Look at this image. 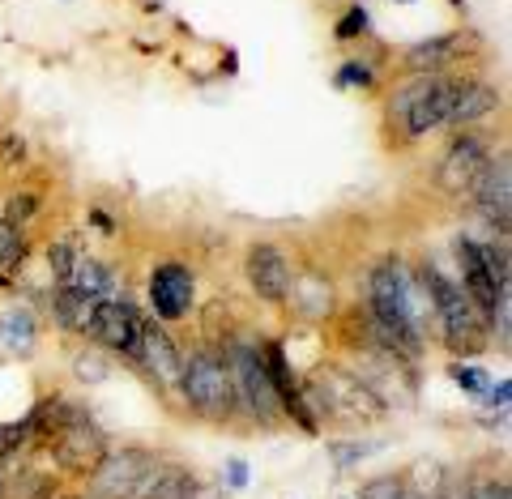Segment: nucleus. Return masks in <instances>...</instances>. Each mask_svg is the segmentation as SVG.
Instances as JSON below:
<instances>
[{"label":"nucleus","mask_w":512,"mask_h":499,"mask_svg":"<svg viewBox=\"0 0 512 499\" xmlns=\"http://www.w3.org/2000/svg\"><path fill=\"white\" fill-rule=\"evenodd\" d=\"M56 499H94V495H56Z\"/></svg>","instance_id":"f704fd0d"},{"label":"nucleus","mask_w":512,"mask_h":499,"mask_svg":"<svg viewBox=\"0 0 512 499\" xmlns=\"http://www.w3.org/2000/svg\"><path fill=\"white\" fill-rule=\"evenodd\" d=\"M423 286L431 295V308H436L440 325H444V342L453 350H461V354H470V350L483 346V320H478V312H474V303L466 299V291L448 282L436 265L423 269Z\"/></svg>","instance_id":"f257e3e1"},{"label":"nucleus","mask_w":512,"mask_h":499,"mask_svg":"<svg viewBox=\"0 0 512 499\" xmlns=\"http://www.w3.org/2000/svg\"><path fill=\"white\" fill-rule=\"evenodd\" d=\"M508 389H512V384L504 380L500 389H487V397H483V401H487V406H508Z\"/></svg>","instance_id":"2f4dec72"},{"label":"nucleus","mask_w":512,"mask_h":499,"mask_svg":"<svg viewBox=\"0 0 512 499\" xmlns=\"http://www.w3.org/2000/svg\"><path fill=\"white\" fill-rule=\"evenodd\" d=\"M137 359L150 367V372L163 380V384H180V372H184V354L175 350L171 337L158 329V325H146L141 329V346H137Z\"/></svg>","instance_id":"ddd939ff"},{"label":"nucleus","mask_w":512,"mask_h":499,"mask_svg":"<svg viewBox=\"0 0 512 499\" xmlns=\"http://www.w3.org/2000/svg\"><path fill=\"white\" fill-rule=\"evenodd\" d=\"M470 499H508V482L504 478L500 482H483V487H474Z\"/></svg>","instance_id":"c85d7f7f"},{"label":"nucleus","mask_w":512,"mask_h":499,"mask_svg":"<svg viewBox=\"0 0 512 499\" xmlns=\"http://www.w3.org/2000/svg\"><path fill=\"white\" fill-rule=\"evenodd\" d=\"M0 154H5V163H22V154H26V141L22 137H5V146H0Z\"/></svg>","instance_id":"c756f323"},{"label":"nucleus","mask_w":512,"mask_h":499,"mask_svg":"<svg viewBox=\"0 0 512 499\" xmlns=\"http://www.w3.org/2000/svg\"><path fill=\"white\" fill-rule=\"evenodd\" d=\"M248 282H252V291L261 295L265 303H282L286 295H291V261L282 256V248L274 244H252L248 248Z\"/></svg>","instance_id":"9d476101"},{"label":"nucleus","mask_w":512,"mask_h":499,"mask_svg":"<svg viewBox=\"0 0 512 499\" xmlns=\"http://www.w3.org/2000/svg\"><path fill=\"white\" fill-rule=\"evenodd\" d=\"M453 380L461 384V389H470V393H483V389H487V376L478 372V367H461V363H457V367H453Z\"/></svg>","instance_id":"bb28decb"},{"label":"nucleus","mask_w":512,"mask_h":499,"mask_svg":"<svg viewBox=\"0 0 512 499\" xmlns=\"http://www.w3.org/2000/svg\"><path fill=\"white\" fill-rule=\"evenodd\" d=\"M342 82H359V86H372V73L359 69V64H350V69L342 73Z\"/></svg>","instance_id":"7c9ffc66"},{"label":"nucleus","mask_w":512,"mask_h":499,"mask_svg":"<svg viewBox=\"0 0 512 499\" xmlns=\"http://www.w3.org/2000/svg\"><path fill=\"white\" fill-rule=\"evenodd\" d=\"M363 30H367V13L363 9H350L346 18H342V26H338V35L350 39V35H363Z\"/></svg>","instance_id":"cd10ccee"},{"label":"nucleus","mask_w":512,"mask_h":499,"mask_svg":"<svg viewBox=\"0 0 512 499\" xmlns=\"http://www.w3.org/2000/svg\"><path fill=\"white\" fill-rule=\"evenodd\" d=\"M180 389L188 410H197L201 418H231L235 410V380L227 359L218 354H192L180 372Z\"/></svg>","instance_id":"f03ea898"},{"label":"nucleus","mask_w":512,"mask_h":499,"mask_svg":"<svg viewBox=\"0 0 512 499\" xmlns=\"http://www.w3.org/2000/svg\"><path fill=\"white\" fill-rule=\"evenodd\" d=\"M231 380H235V401H244L248 410H256L269 423L278 414V393L269 384V372H265V359L256 346H235L231 350Z\"/></svg>","instance_id":"20e7f679"},{"label":"nucleus","mask_w":512,"mask_h":499,"mask_svg":"<svg viewBox=\"0 0 512 499\" xmlns=\"http://www.w3.org/2000/svg\"><path fill=\"white\" fill-rule=\"evenodd\" d=\"M47 265H52V278L60 282V286H69L73 282V269H77V252H73V244H52L47 248Z\"/></svg>","instance_id":"4be33fe9"},{"label":"nucleus","mask_w":512,"mask_h":499,"mask_svg":"<svg viewBox=\"0 0 512 499\" xmlns=\"http://www.w3.org/2000/svg\"><path fill=\"white\" fill-rule=\"evenodd\" d=\"M69 286H73V291H82L86 299H94V303H107V299H116L120 278L103 261H94V256H77V269H73Z\"/></svg>","instance_id":"2eb2a0df"},{"label":"nucleus","mask_w":512,"mask_h":499,"mask_svg":"<svg viewBox=\"0 0 512 499\" xmlns=\"http://www.w3.org/2000/svg\"><path fill=\"white\" fill-rule=\"evenodd\" d=\"M316 406L325 414H338L346 423H359V418H372L380 414V401L372 389H363L359 380H350L342 372H320L316 376Z\"/></svg>","instance_id":"39448f33"},{"label":"nucleus","mask_w":512,"mask_h":499,"mask_svg":"<svg viewBox=\"0 0 512 499\" xmlns=\"http://www.w3.org/2000/svg\"><path fill=\"white\" fill-rule=\"evenodd\" d=\"M73 372L82 376L86 384H99V380H107V372H111V367H107V363L99 359V354L82 350V354H77V359H73Z\"/></svg>","instance_id":"393cba45"},{"label":"nucleus","mask_w":512,"mask_h":499,"mask_svg":"<svg viewBox=\"0 0 512 499\" xmlns=\"http://www.w3.org/2000/svg\"><path fill=\"white\" fill-rule=\"evenodd\" d=\"M158 470V461L141 448H128V453H107L103 465L94 470V499H141L150 487V478Z\"/></svg>","instance_id":"7ed1b4c3"},{"label":"nucleus","mask_w":512,"mask_h":499,"mask_svg":"<svg viewBox=\"0 0 512 499\" xmlns=\"http://www.w3.org/2000/svg\"><path fill=\"white\" fill-rule=\"evenodd\" d=\"M35 316H30L26 308H13L5 320H0V337H5V346L9 350H30V346H35Z\"/></svg>","instance_id":"aec40b11"},{"label":"nucleus","mask_w":512,"mask_h":499,"mask_svg":"<svg viewBox=\"0 0 512 499\" xmlns=\"http://www.w3.org/2000/svg\"><path fill=\"white\" fill-rule=\"evenodd\" d=\"M150 299L154 312L163 320H180L192 308V273L184 265H158L150 278Z\"/></svg>","instance_id":"f8f14e48"},{"label":"nucleus","mask_w":512,"mask_h":499,"mask_svg":"<svg viewBox=\"0 0 512 499\" xmlns=\"http://www.w3.org/2000/svg\"><path fill=\"white\" fill-rule=\"evenodd\" d=\"M141 329H146V320L137 316L133 303L124 299H107V303H94V316H90V337L94 342H103L107 350H120V354H137L141 346Z\"/></svg>","instance_id":"423d86ee"},{"label":"nucleus","mask_w":512,"mask_h":499,"mask_svg":"<svg viewBox=\"0 0 512 499\" xmlns=\"http://www.w3.org/2000/svg\"><path fill=\"white\" fill-rule=\"evenodd\" d=\"M52 312H56V320L69 333H86L90 329V316H94V299H86L82 291H73V286H60Z\"/></svg>","instance_id":"6ab92c4d"},{"label":"nucleus","mask_w":512,"mask_h":499,"mask_svg":"<svg viewBox=\"0 0 512 499\" xmlns=\"http://www.w3.org/2000/svg\"><path fill=\"white\" fill-rule=\"evenodd\" d=\"M56 482L52 474H39V470H26L18 478H9V487H5V499H56Z\"/></svg>","instance_id":"412c9836"},{"label":"nucleus","mask_w":512,"mask_h":499,"mask_svg":"<svg viewBox=\"0 0 512 499\" xmlns=\"http://www.w3.org/2000/svg\"><path fill=\"white\" fill-rule=\"evenodd\" d=\"M453 99H457V82H444V77H440V82L406 111L410 137H423V133H431V128L448 124V116H453Z\"/></svg>","instance_id":"4468645a"},{"label":"nucleus","mask_w":512,"mask_h":499,"mask_svg":"<svg viewBox=\"0 0 512 499\" xmlns=\"http://www.w3.org/2000/svg\"><path fill=\"white\" fill-rule=\"evenodd\" d=\"M487 146L478 137H457L453 146H448L444 163H440V188L448 192V197H466V192H474L478 175H483L487 167Z\"/></svg>","instance_id":"1a4fd4ad"},{"label":"nucleus","mask_w":512,"mask_h":499,"mask_svg":"<svg viewBox=\"0 0 512 499\" xmlns=\"http://www.w3.org/2000/svg\"><path fill=\"white\" fill-rule=\"evenodd\" d=\"M5 487H9V474H5V465H0V499H5Z\"/></svg>","instance_id":"72a5a7b5"},{"label":"nucleus","mask_w":512,"mask_h":499,"mask_svg":"<svg viewBox=\"0 0 512 499\" xmlns=\"http://www.w3.org/2000/svg\"><path fill=\"white\" fill-rule=\"evenodd\" d=\"M141 499H201V482L192 470H180V465H158Z\"/></svg>","instance_id":"a211bd4d"},{"label":"nucleus","mask_w":512,"mask_h":499,"mask_svg":"<svg viewBox=\"0 0 512 499\" xmlns=\"http://www.w3.org/2000/svg\"><path fill=\"white\" fill-rule=\"evenodd\" d=\"M495 107H500V94H495L487 82H457V99H453L448 124H474V120L491 116Z\"/></svg>","instance_id":"dca6fc26"},{"label":"nucleus","mask_w":512,"mask_h":499,"mask_svg":"<svg viewBox=\"0 0 512 499\" xmlns=\"http://www.w3.org/2000/svg\"><path fill=\"white\" fill-rule=\"evenodd\" d=\"M35 197H13L9 205H5V227H13V231H22L26 227V218L35 214Z\"/></svg>","instance_id":"a878e982"},{"label":"nucleus","mask_w":512,"mask_h":499,"mask_svg":"<svg viewBox=\"0 0 512 499\" xmlns=\"http://www.w3.org/2000/svg\"><path fill=\"white\" fill-rule=\"evenodd\" d=\"M359 499H406V482H402V478H393V474L372 478V482H363Z\"/></svg>","instance_id":"5701e85b"},{"label":"nucleus","mask_w":512,"mask_h":499,"mask_svg":"<svg viewBox=\"0 0 512 499\" xmlns=\"http://www.w3.org/2000/svg\"><path fill=\"white\" fill-rule=\"evenodd\" d=\"M248 482V470H244V461H231V487H244Z\"/></svg>","instance_id":"473e14b6"},{"label":"nucleus","mask_w":512,"mask_h":499,"mask_svg":"<svg viewBox=\"0 0 512 499\" xmlns=\"http://www.w3.org/2000/svg\"><path fill=\"white\" fill-rule=\"evenodd\" d=\"M508 188H512V167H508V154H495L487 158L483 175H478L474 184V197H478V209H483V218L495 222V231H500V239L508 235Z\"/></svg>","instance_id":"9b49d317"},{"label":"nucleus","mask_w":512,"mask_h":499,"mask_svg":"<svg viewBox=\"0 0 512 499\" xmlns=\"http://www.w3.org/2000/svg\"><path fill=\"white\" fill-rule=\"evenodd\" d=\"M103 457H107V440L86 414H77L69 427L56 431V461L64 465V470L94 474L103 465Z\"/></svg>","instance_id":"6e6552de"},{"label":"nucleus","mask_w":512,"mask_h":499,"mask_svg":"<svg viewBox=\"0 0 512 499\" xmlns=\"http://www.w3.org/2000/svg\"><path fill=\"white\" fill-rule=\"evenodd\" d=\"M380 444H363V440H346V444H329V453H333V461H338V470H350L355 461H363V457H372Z\"/></svg>","instance_id":"b1692460"},{"label":"nucleus","mask_w":512,"mask_h":499,"mask_svg":"<svg viewBox=\"0 0 512 499\" xmlns=\"http://www.w3.org/2000/svg\"><path fill=\"white\" fill-rule=\"evenodd\" d=\"M457 52H461V35H436V39L410 47V52H406V69L419 73V77L423 73H440Z\"/></svg>","instance_id":"f3484780"},{"label":"nucleus","mask_w":512,"mask_h":499,"mask_svg":"<svg viewBox=\"0 0 512 499\" xmlns=\"http://www.w3.org/2000/svg\"><path fill=\"white\" fill-rule=\"evenodd\" d=\"M457 256H461V273H466V282H461V291H466V299L474 303L483 316H495L508 303V286H500L491 278V269L483 261V244L470 235L457 239Z\"/></svg>","instance_id":"0eeeda50"}]
</instances>
